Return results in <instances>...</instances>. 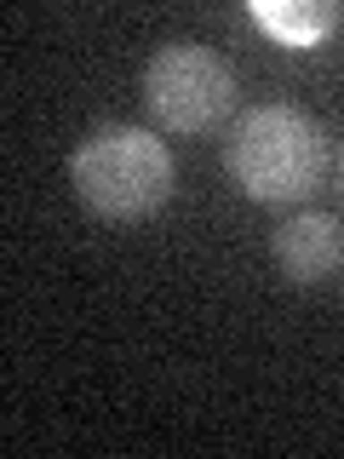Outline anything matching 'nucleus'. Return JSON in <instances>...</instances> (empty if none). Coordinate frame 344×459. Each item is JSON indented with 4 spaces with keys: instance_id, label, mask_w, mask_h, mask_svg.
<instances>
[{
    "instance_id": "nucleus-1",
    "label": "nucleus",
    "mask_w": 344,
    "mask_h": 459,
    "mask_svg": "<svg viewBox=\"0 0 344 459\" xmlns=\"http://www.w3.org/2000/svg\"><path fill=\"white\" fill-rule=\"evenodd\" d=\"M224 167L253 201L293 207L322 190L333 155H327V133L315 115H305L298 104H258L229 126Z\"/></svg>"
},
{
    "instance_id": "nucleus-2",
    "label": "nucleus",
    "mask_w": 344,
    "mask_h": 459,
    "mask_svg": "<svg viewBox=\"0 0 344 459\" xmlns=\"http://www.w3.org/2000/svg\"><path fill=\"white\" fill-rule=\"evenodd\" d=\"M172 178H178V167H172V150L161 143V133L126 126V121L92 126L69 155L75 195L109 224H138L150 212H161L172 195Z\"/></svg>"
},
{
    "instance_id": "nucleus-3",
    "label": "nucleus",
    "mask_w": 344,
    "mask_h": 459,
    "mask_svg": "<svg viewBox=\"0 0 344 459\" xmlns=\"http://www.w3.org/2000/svg\"><path fill=\"white\" fill-rule=\"evenodd\" d=\"M143 109L172 138H201L236 109V69L212 47L172 40L143 64Z\"/></svg>"
},
{
    "instance_id": "nucleus-4",
    "label": "nucleus",
    "mask_w": 344,
    "mask_h": 459,
    "mask_svg": "<svg viewBox=\"0 0 344 459\" xmlns=\"http://www.w3.org/2000/svg\"><path fill=\"white\" fill-rule=\"evenodd\" d=\"M270 253H276L287 281L315 287V281H327L344 264V230H339L333 212H293V219L276 224Z\"/></svg>"
},
{
    "instance_id": "nucleus-5",
    "label": "nucleus",
    "mask_w": 344,
    "mask_h": 459,
    "mask_svg": "<svg viewBox=\"0 0 344 459\" xmlns=\"http://www.w3.org/2000/svg\"><path fill=\"white\" fill-rule=\"evenodd\" d=\"M253 18L264 23L281 47H315V40L339 23V6H270V0H258Z\"/></svg>"
},
{
    "instance_id": "nucleus-6",
    "label": "nucleus",
    "mask_w": 344,
    "mask_h": 459,
    "mask_svg": "<svg viewBox=\"0 0 344 459\" xmlns=\"http://www.w3.org/2000/svg\"><path fill=\"white\" fill-rule=\"evenodd\" d=\"M339 190H344V150H339Z\"/></svg>"
}]
</instances>
